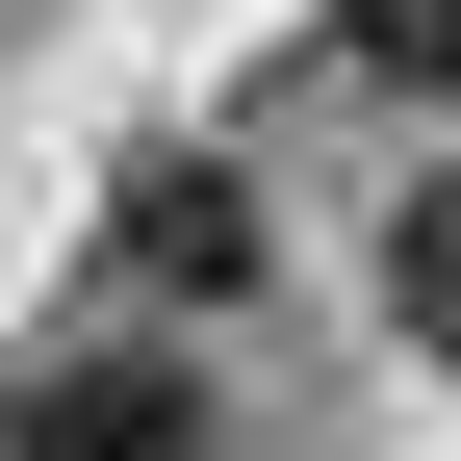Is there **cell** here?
Instances as JSON below:
<instances>
[{
	"label": "cell",
	"instance_id": "cell-3",
	"mask_svg": "<svg viewBox=\"0 0 461 461\" xmlns=\"http://www.w3.org/2000/svg\"><path fill=\"white\" fill-rule=\"evenodd\" d=\"M333 77H411V103H461V0H333Z\"/></svg>",
	"mask_w": 461,
	"mask_h": 461
},
{
	"label": "cell",
	"instance_id": "cell-4",
	"mask_svg": "<svg viewBox=\"0 0 461 461\" xmlns=\"http://www.w3.org/2000/svg\"><path fill=\"white\" fill-rule=\"evenodd\" d=\"M384 282H411V333H436V359H461V180H436L411 230H384Z\"/></svg>",
	"mask_w": 461,
	"mask_h": 461
},
{
	"label": "cell",
	"instance_id": "cell-1",
	"mask_svg": "<svg viewBox=\"0 0 461 461\" xmlns=\"http://www.w3.org/2000/svg\"><path fill=\"white\" fill-rule=\"evenodd\" d=\"M0 461H230V384L154 359V333H77V359L0 384Z\"/></svg>",
	"mask_w": 461,
	"mask_h": 461
},
{
	"label": "cell",
	"instance_id": "cell-2",
	"mask_svg": "<svg viewBox=\"0 0 461 461\" xmlns=\"http://www.w3.org/2000/svg\"><path fill=\"white\" fill-rule=\"evenodd\" d=\"M103 257H129V282H180V308H257V282H282V230H257V180H230V154H129V180H103Z\"/></svg>",
	"mask_w": 461,
	"mask_h": 461
}]
</instances>
